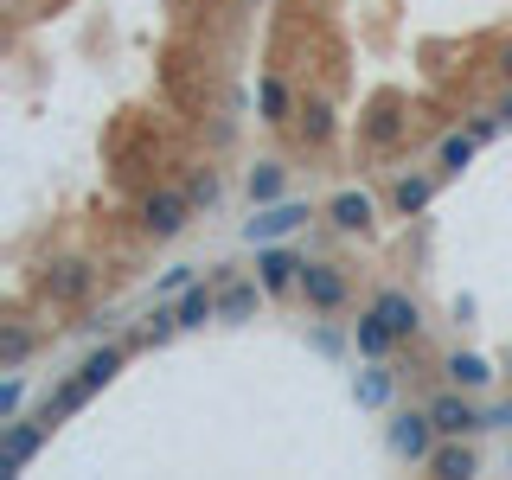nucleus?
I'll list each match as a JSON object with an SVG mask.
<instances>
[{
  "label": "nucleus",
  "mask_w": 512,
  "mask_h": 480,
  "mask_svg": "<svg viewBox=\"0 0 512 480\" xmlns=\"http://www.w3.org/2000/svg\"><path fill=\"white\" fill-rule=\"evenodd\" d=\"M500 122H506V128H512V96H506V103H500Z\"/></svg>",
  "instance_id": "33"
},
{
  "label": "nucleus",
  "mask_w": 512,
  "mask_h": 480,
  "mask_svg": "<svg viewBox=\"0 0 512 480\" xmlns=\"http://www.w3.org/2000/svg\"><path fill=\"white\" fill-rule=\"evenodd\" d=\"M359 135L372 141V148H397V141L410 135V116L397 109V96H378L372 109H365V122H359Z\"/></svg>",
  "instance_id": "12"
},
{
  "label": "nucleus",
  "mask_w": 512,
  "mask_h": 480,
  "mask_svg": "<svg viewBox=\"0 0 512 480\" xmlns=\"http://www.w3.org/2000/svg\"><path fill=\"white\" fill-rule=\"evenodd\" d=\"M372 314L397 333V340H416V333H423V301H416L410 288H378V295H372Z\"/></svg>",
  "instance_id": "10"
},
{
  "label": "nucleus",
  "mask_w": 512,
  "mask_h": 480,
  "mask_svg": "<svg viewBox=\"0 0 512 480\" xmlns=\"http://www.w3.org/2000/svg\"><path fill=\"white\" fill-rule=\"evenodd\" d=\"M474 154H480V141L468 135V128H455V135H442V148H436V173H461Z\"/></svg>",
  "instance_id": "24"
},
{
  "label": "nucleus",
  "mask_w": 512,
  "mask_h": 480,
  "mask_svg": "<svg viewBox=\"0 0 512 480\" xmlns=\"http://www.w3.org/2000/svg\"><path fill=\"white\" fill-rule=\"evenodd\" d=\"M442 378L448 384H461V391H487V384H493V365L487 359H480V352H448V359H442Z\"/></svg>",
  "instance_id": "18"
},
{
  "label": "nucleus",
  "mask_w": 512,
  "mask_h": 480,
  "mask_svg": "<svg viewBox=\"0 0 512 480\" xmlns=\"http://www.w3.org/2000/svg\"><path fill=\"white\" fill-rule=\"evenodd\" d=\"M436 180H442V173H404V180L391 186V212H397V218L429 212V199H436Z\"/></svg>",
  "instance_id": "16"
},
{
  "label": "nucleus",
  "mask_w": 512,
  "mask_h": 480,
  "mask_svg": "<svg viewBox=\"0 0 512 480\" xmlns=\"http://www.w3.org/2000/svg\"><path fill=\"white\" fill-rule=\"evenodd\" d=\"M186 199H192V212H218V199H224V180H218V167H192V180H186Z\"/></svg>",
  "instance_id": "26"
},
{
  "label": "nucleus",
  "mask_w": 512,
  "mask_h": 480,
  "mask_svg": "<svg viewBox=\"0 0 512 480\" xmlns=\"http://www.w3.org/2000/svg\"><path fill=\"white\" fill-rule=\"evenodd\" d=\"M436 480H474L480 474V455H474V436H442L436 448H429V461H423Z\"/></svg>",
  "instance_id": "11"
},
{
  "label": "nucleus",
  "mask_w": 512,
  "mask_h": 480,
  "mask_svg": "<svg viewBox=\"0 0 512 480\" xmlns=\"http://www.w3.org/2000/svg\"><path fill=\"white\" fill-rule=\"evenodd\" d=\"M506 372H512V365H506Z\"/></svg>",
  "instance_id": "34"
},
{
  "label": "nucleus",
  "mask_w": 512,
  "mask_h": 480,
  "mask_svg": "<svg viewBox=\"0 0 512 480\" xmlns=\"http://www.w3.org/2000/svg\"><path fill=\"white\" fill-rule=\"evenodd\" d=\"M192 224V199H186V186H154L148 199H141V231L154 237V244H173Z\"/></svg>",
  "instance_id": "3"
},
{
  "label": "nucleus",
  "mask_w": 512,
  "mask_h": 480,
  "mask_svg": "<svg viewBox=\"0 0 512 480\" xmlns=\"http://www.w3.org/2000/svg\"><path fill=\"white\" fill-rule=\"evenodd\" d=\"M295 116H301L295 90H288L276 71H263V77H256V122H269V128H288Z\"/></svg>",
  "instance_id": "13"
},
{
  "label": "nucleus",
  "mask_w": 512,
  "mask_h": 480,
  "mask_svg": "<svg viewBox=\"0 0 512 480\" xmlns=\"http://www.w3.org/2000/svg\"><path fill=\"white\" fill-rule=\"evenodd\" d=\"M122 359H128V352H122L116 340H96L84 359H77V378H84V391H90V397L109 391V384H116V372H122Z\"/></svg>",
  "instance_id": "14"
},
{
  "label": "nucleus",
  "mask_w": 512,
  "mask_h": 480,
  "mask_svg": "<svg viewBox=\"0 0 512 480\" xmlns=\"http://www.w3.org/2000/svg\"><path fill=\"white\" fill-rule=\"evenodd\" d=\"M52 416H7L0 423V474H26V461L52 442Z\"/></svg>",
  "instance_id": "2"
},
{
  "label": "nucleus",
  "mask_w": 512,
  "mask_h": 480,
  "mask_svg": "<svg viewBox=\"0 0 512 480\" xmlns=\"http://www.w3.org/2000/svg\"><path fill=\"white\" fill-rule=\"evenodd\" d=\"M84 404H90V391H84V378L71 372V378H64L52 397H45V410H39V416H52V423H64V416H77Z\"/></svg>",
  "instance_id": "23"
},
{
  "label": "nucleus",
  "mask_w": 512,
  "mask_h": 480,
  "mask_svg": "<svg viewBox=\"0 0 512 480\" xmlns=\"http://www.w3.org/2000/svg\"><path fill=\"white\" fill-rule=\"evenodd\" d=\"M442 436H436V416H429V404L423 410H397L391 416V429H384V448H391L397 461H429V448H436Z\"/></svg>",
  "instance_id": "6"
},
{
  "label": "nucleus",
  "mask_w": 512,
  "mask_h": 480,
  "mask_svg": "<svg viewBox=\"0 0 512 480\" xmlns=\"http://www.w3.org/2000/svg\"><path fill=\"white\" fill-rule=\"evenodd\" d=\"M192 282H199V263H173V269H167V276H160V282H154V295H167V301H173V295H186V288H192Z\"/></svg>",
  "instance_id": "28"
},
{
  "label": "nucleus",
  "mask_w": 512,
  "mask_h": 480,
  "mask_svg": "<svg viewBox=\"0 0 512 480\" xmlns=\"http://www.w3.org/2000/svg\"><path fill=\"white\" fill-rule=\"evenodd\" d=\"M173 308H180V327H186V333H199L205 320H218V288L192 282L186 295H173Z\"/></svg>",
  "instance_id": "20"
},
{
  "label": "nucleus",
  "mask_w": 512,
  "mask_h": 480,
  "mask_svg": "<svg viewBox=\"0 0 512 480\" xmlns=\"http://www.w3.org/2000/svg\"><path fill=\"white\" fill-rule=\"evenodd\" d=\"M314 205L308 199H276V205H256V218H244V244H282V237L308 231Z\"/></svg>",
  "instance_id": "4"
},
{
  "label": "nucleus",
  "mask_w": 512,
  "mask_h": 480,
  "mask_svg": "<svg viewBox=\"0 0 512 480\" xmlns=\"http://www.w3.org/2000/svg\"><path fill=\"white\" fill-rule=\"evenodd\" d=\"M320 218H327L340 237H365V231L378 224V199H372V192H359V186H340V192L327 199V212H320Z\"/></svg>",
  "instance_id": "9"
},
{
  "label": "nucleus",
  "mask_w": 512,
  "mask_h": 480,
  "mask_svg": "<svg viewBox=\"0 0 512 480\" xmlns=\"http://www.w3.org/2000/svg\"><path fill=\"white\" fill-rule=\"evenodd\" d=\"M20 410H26V378L7 372V378H0V423H7V416H20Z\"/></svg>",
  "instance_id": "29"
},
{
  "label": "nucleus",
  "mask_w": 512,
  "mask_h": 480,
  "mask_svg": "<svg viewBox=\"0 0 512 480\" xmlns=\"http://www.w3.org/2000/svg\"><path fill=\"white\" fill-rule=\"evenodd\" d=\"M468 135L480 141V148H487V141H500V135H506V122H500V109H487V116H474V122H468Z\"/></svg>",
  "instance_id": "30"
},
{
  "label": "nucleus",
  "mask_w": 512,
  "mask_h": 480,
  "mask_svg": "<svg viewBox=\"0 0 512 480\" xmlns=\"http://www.w3.org/2000/svg\"><path fill=\"white\" fill-rule=\"evenodd\" d=\"M391 372H384V359H365V372H359V384H352V397H359V410H384L391 404Z\"/></svg>",
  "instance_id": "22"
},
{
  "label": "nucleus",
  "mask_w": 512,
  "mask_h": 480,
  "mask_svg": "<svg viewBox=\"0 0 512 480\" xmlns=\"http://www.w3.org/2000/svg\"><path fill=\"white\" fill-rule=\"evenodd\" d=\"M429 416H436V436H480L487 429V410L474 404V391L448 384V391L429 397Z\"/></svg>",
  "instance_id": "7"
},
{
  "label": "nucleus",
  "mask_w": 512,
  "mask_h": 480,
  "mask_svg": "<svg viewBox=\"0 0 512 480\" xmlns=\"http://www.w3.org/2000/svg\"><path fill=\"white\" fill-rule=\"evenodd\" d=\"M173 333H186V327H180V308H154L148 327H141V346H167Z\"/></svg>",
  "instance_id": "27"
},
{
  "label": "nucleus",
  "mask_w": 512,
  "mask_h": 480,
  "mask_svg": "<svg viewBox=\"0 0 512 480\" xmlns=\"http://www.w3.org/2000/svg\"><path fill=\"white\" fill-rule=\"evenodd\" d=\"M244 192H250V205H276V199H288V173H282V160H256V167L244 173Z\"/></svg>",
  "instance_id": "19"
},
{
  "label": "nucleus",
  "mask_w": 512,
  "mask_h": 480,
  "mask_svg": "<svg viewBox=\"0 0 512 480\" xmlns=\"http://www.w3.org/2000/svg\"><path fill=\"white\" fill-rule=\"evenodd\" d=\"M263 295H269L263 282H224V288H218V320H231V327H237V320H250Z\"/></svg>",
  "instance_id": "21"
},
{
  "label": "nucleus",
  "mask_w": 512,
  "mask_h": 480,
  "mask_svg": "<svg viewBox=\"0 0 512 480\" xmlns=\"http://www.w3.org/2000/svg\"><path fill=\"white\" fill-rule=\"evenodd\" d=\"M500 77H506V84H512V45H506V52H500Z\"/></svg>",
  "instance_id": "32"
},
{
  "label": "nucleus",
  "mask_w": 512,
  "mask_h": 480,
  "mask_svg": "<svg viewBox=\"0 0 512 480\" xmlns=\"http://www.w3.org/2000/svg\"><path fill=\"white\" fill-rule=\"evenodd\" d=\"M301 301H308L314 314H340L352 301V276L340 263H327V256H308V269H301Z\"/></svg>",
  "instance_id": "5"
},
{
  "label": "nucleus",
  "mask_w": 512,
  "mask_h": 480,
  "mask_svg": "<svg viewBox=\"0 0 512 480\" xmlns=\"http://www.w3.org/2000/svg\"><path fill=\"white\" fill-rule=\"evenodd\" d=\"M301 269H308V256H301V250L256 244V282H263L269 295H301Z\"/></svg>",
  "instance_id": "8"
},
{
  "label": "nucleus",
  "mask_w": 512,
  "mask_h": 480,
  "mask_svg": "<svg viewBox=\"0 0 512 480\" xmlns=\"http://www.w3.org/2000/svg\"><path fill=\"white\" fill-rule=\"evenodd\" d=\"M397 346H404V340H397V333L384 327V320H378L372 308H365L359 320H352V352H359V359H391Z\"/></svg>",
  "instance_id": "15"
},
{
  "label": "nucleus",
  "mask_w": 512,
  "mask_h": 480,
  "mask_svg": "<svg viewBox=\"0 0 512 480\" xmlns=\"http://www.w3.org/2000/svg\"><path fill=\"white\" fill-rule=\"evenodd\" d=\"M487 429H512V404H493L487 410Z\"/></svg>",
  "instance_id": "31"
},
{
  "label": "nucleus",
  "mask_w": 512,
  "mask_h": 480,
  "mask_svg": "<svg viewBox=\"0 0 512 480\" xmlns=\"http://www.w3.org/2000/svg\"><path fill=\"white\" fill-rule=\"evenodd\" d=\"M295 128H301V141H308V148H327V141L340 135V116H333L327 96H308V103H301V116H295Z\"/></svg>",
  "instance_id": "17"
},
{
  "label": "nucleus",
  "mask_w": 512,
  "mask_h": 480,
  "mask_svg": "<svg viewBox=\"0 0 512 480\" xmlns=\"http://www.w3.org/2000/svg\"><path fill=\"white\" fill-rule=\"evenodd\" d=\"M26 352H32V327L26 320H7V327H0V372H20Z\"/></svg>",
  "instance_id": "25"
},
{
  "label": "nucleus",
  "mask_w": 512,
  "mask_h": 480,
  "mask_svg": "<svg viewBox=\"0 0 512 480\" xmlns=\"http://www.w3.org/2000/svg\"><path fill=\"white\" fill-rule=\"evenodd\" d=\"M39 295L52 301V308H84L96 295V263L90 256H52V263L39 269Z\"/></svg>",
  "instance_id": "1"
}]
</instances>
